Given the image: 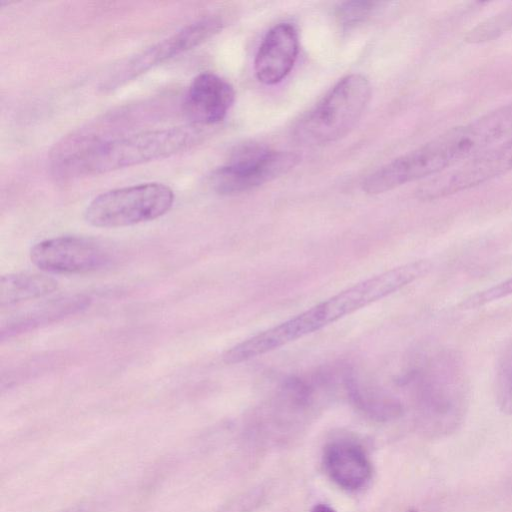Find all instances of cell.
Masks as SVG:
<instances>
[{
	"mask_svg": "<svg viewBox=\"0 0 512 512\" xmlns=\"http://www.w3.org/2000/svg\"><path fill=\"white\" fill-rule=\"evenodd\" d=\"M428 260L409 262L358 282L304 312L234 345L223 355L227 364H238L278 349L290 342L379 301L426 275Z\"/></svg>",
	"mask_w": 512,
	"mask_h": 512,
	"instance_id": "obj_1",
	"label": "cell"
},
{
	"mask_svg": "<svg viewBox=\"0 0 512 512\" xmlns=\"http://www.w3.org/2000/svg\"><path fill=\"white\" fill-rule=\"evenodd\" d=\"M512 136V103L450 128L379 168L378 185L390 191L436 176Z\"/></svg>",
	"mask_w": 512,
	"mask_h": 512,
	"instance_id": "obj_2",
	"label": "cell"
},
{
	"mask_svg": "<svg viewBox=\"0 0 512 512\" xmlns=\"http://www.w3.org/2000/svg\"><path fill=\"white\" fill-rule=\"evenodd\" d=\"M203 127L193 124L140 131L111 139L73 144L56 159L55 170L65 178L98 175L162 159L196 145Z\"/></svg>",
	"mask_w": 512,
	"mask_h": 512,
	"instance_id": "obj_3",
	"label": "cell"
},
{
	"mask_svg": "<svg viewBox=\"0 0 512 512\" xmlns=\"http://www.w3.org/2000/svg\"><path fill=\"white\" fill-rule=\"evenodd\" d=\"M419 425L432 438L449 436L465 421L470 384L462 357L443 348L430 355L413 376Z\"/></svg>",
	"mask_w": 512,
	"mask_h": 512,
	"instance_id": "obj_4",
	"label": "cell"
},
{
	"mask_svg": "<svg viewBox=\"0 0 512 512\" xmlns=\"http://www.w3.org/2000/svg\"><path fill=\"white\" fill-rule=\"evenodd\" d=\"M371 97V86L362 74L340 79L294 129L295 139L307 146L335 142L356 125Z\"/></svg>",
	"mask_w": 512,
	"mask_h": 512,
	"instance_id": "obj_5",
	"label": "cell"
},
{
	"mask_svg": "<svg viewBox=\"0 0 512 512\" xmlns=\"http://www.w3.org/2000/svg\"><path fill=\"white\" fill-rule=\"evenodd\" d=\"M173 203L174 192L169 186L140 183L99 194L87 205L84 218L99 228L126 227L164 215Z\"/></svg>",
	"mask_w": 512,
	"mask_h": 512,
	"instance_id": "obj_6",
	"label": "cell"
},
{
	"mask_svg": "<svg viewBox=\"0 0 512 512\" xmlns=\"http://www.w3.org/2000/svg\"><path fill=\"white\" fill-rule=\"evenodd\" d=\"M299 160V155L291 151L245 145L226 164L213 171L210 185L220 195L240 194L285 175Z\"/></svg>",
	"mask_w": 512,
	"mask_h": 512,
	"instance_id": "obj_7",
	"label": "cell"
},
{
	"mask_svg": "<svg viewBox=\"0 0 512 512\" xmlns=\"http://www.w3.org/2000/svg\"><path fill=\"white\" fill-rule=\"evenodd\" d=\"M219 17L207 16L181 28L171 36L146 48L121 63L106 79L104 87L113 89L181 53L204 43L222 29Z\"/></svg>",
	"mask_w": 512,
	"mask_h": 512,
	"instance_id": "obj_8",
	"label": "cell"
},
{
	"mask_svg": "<svg viewBox=\"0 0 512 512\" xmlns=\"http://www.w3.org/2000/svg\"><path fill=\"white\" fill-rule=\"evenodd\" d=\"M30 259L45 272L79 274L106 266L110 262V252L91 238L59 236L35 244Z\"/></svg>",
	"mask_w": 512,
	"mask_h": 512,
	"instance_id": "obj_9",
	"label": "cell"
},
{
	"mask_svg": "<svg viewBox=\"0 0 512 512\" xmlns=\"http://www.w3.org/2000/svg\"><path fill=\"white\" fill-rule=\"evenodd\" d=\"M235 100L233 86L212 72L198 74L190 83L183 109L191 124L206 127L222 121Z\"/></svg>",
	"mask_w": 512,
	"mask_h": 512,
	"instance_id": "obj_10",
	"label": "cell"
},
{
	"mask_svg": "<svg viewBox=\"0 0 512 512\" xmlns=\"http://www.w3.org/2000/svg\"><path fill=\"white\" fill-rule=\"evenodd\" d=\"M299 51L296 28L290 23L272 27L258 47L254 70L259 82L274 85L281 82L292 70Z\"/></svg>",
	"mask_w": 512,
	"mask_h": 512,
	"instance_id": "obj_11",
	"label": "cell"
},
{
	"mask_svg": "<svg viewBox=\"0 0 512 512\" xmlns=\"http://www.w3.org/2000/svg\"><path fill=\"white\" fill-rule=\"evenodd\" d=\"M323 464L330 479L348 491L364 488L372 477V465L366 451L352 440L339 439L327 444Z\"/></svg>",
	"mask_w": 512,
	"mask_h": 512,
	"instance_id": "obj_12",
	"label": "cell"
},
{
	"mask_svg": "<svg viewBox=\"0 0 512 512\" xmlns=\"http://www.w3.org/2000/svg\"><path fill=\"white\" fill-rule=\"evenodd\" d=\"M88 304L89 298L81 295L51 301L23 316H19L9 322L6 327H2L1 337L4 338L5 335L10 337L14 334L73 315L85 309Z\"/></svg>",
	"mask_w": 512,
	"mask_h": 512,
	"instance_id": "obj_13",
	"label": "cell"
},
{
	"mask_svg": "<svg viewBox=\"0 0 512 512\" xmlns=\"http://www.w3.org/2000/svg\"><path fill=\"white\" fill-rule=\"evenodd\" d=\"M57 288L53 278L37 273H16L1 277L0 305L12 306L50 294Z\"/></svg>",
	"mask_w": 512,
	"mask_h": 512,
	"instance_id": "obj_14",
	"label": "cell"
},
{
	"mask_svg": "<svg viewBox=\"0 0 512 512\" xmlns=\"http://www.w3.org/2000/svg\"><path fill=\"white\" fill-rule=\"evenodd\" d=\"M495 397L499 410L503 414L512 415V342L497 364Z\"/></svg>",
	"mask_w": 512,
	"mask_h": 512,
	"instance_id": "obj_15",
	"label": "cell"
},
{
	"mask_svg": "<svg viewBox=\"0 0 512 512\" xmlns=\"http://www.w3.org/2000/svg\"><path fill=\"white\" fill-rule=\"evenodd\" d=\"M375 1H346L336 8V18L343 27H353L365 21L380 5Z\"/></svg>",
	"mask_w": 512,
	"mask_h": 512,
	"instance_id": "obj_16",
	"label": "cell"
},
{
	"mask_svg": "<svg viewBox=\"0 0 512 512\" xmlns=\"http://www.w3.org/2000/svg\"><path fill=\"white\" fill-rule=\"evenodd\" d=\"M510 295H512V277L492 287L476 292L462 301L459 307L465 310L476 309Z\"/></svg>",
	"mask_w": 512,
	"mask_h": 512,
	"instance_id": "obj_17",
	"label": "cell"
},
{
	"mask_svg": "<svg viewBox=\"0 0 512 512\" xmlns=\"http://www.w3.org/2000/svg\"><path fill=\"white\" fill-rule=\"evenodd\" d=\"M310 512H336L331 506L319 503L315 505Z\"/></svg>",
	"mask_w": 512,
	"mask_h": 512,
	"instance_id": "obj_18",
	"label": "cell"
},
{
	"mask_svg": "<svg viewBox=\"0 0 512 512\" xmlns=\"http://www.w3.org/2000/svg\"><path fill=\"white\" fill-rule=\"evenodd\" d=\"M406 512H418V511L416 509L411 508V509L407 510Z\"/></svg>",
	"mask_w": 512,
	"mask_h": 512,
	"instance_id": "obj_19",
	"label": "cell"
}]
</instances>
